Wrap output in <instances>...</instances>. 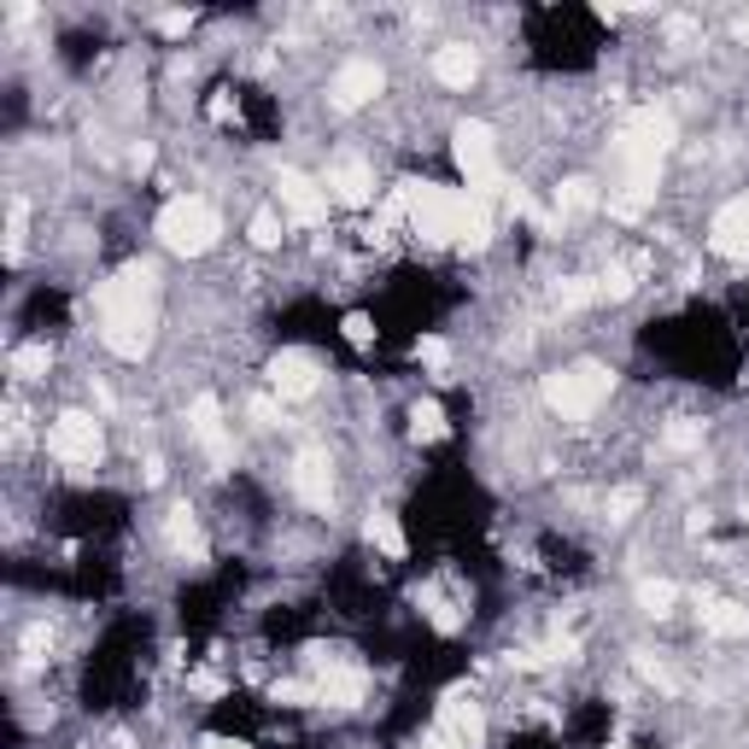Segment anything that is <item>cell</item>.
I'll return each mask as SVG.
<instances>
[{
	"instance_id": "7c38bea8",
	"label": "cell",
	"mask_w": 749,
	"mask_h": 749,
	"mask_svg": "<svg viewBox=\"0 0 749 749\" xmlns=\"http://www.w3.org/2000/svg\"><path fill=\"white\" fill-rule=\"evenodd\" d=\"M381 65H374V59H351V65H340V70H334V106H340V111H358V106H369L374 100V94H381Z\"/></svg>"
},
{
	"instance_id": "9a60e30c",
	"label": "cell",
	"mask_w": 749,
	"mask_h": 749,
	"mask_svg": "<svg viewBox=\"0 0 749 749\" xmlns=\"http://www.w3.org/2000/svg\"><path fill=\"white\" fill-rule=\"evenodd\" d=\"M439 732H452L463 749H480V738H486V715H480V703H468V697H445L439 703Z\"/></svg>"
},
{
	"instance_id": "603a6c76",
	"label": "cell",
	"mask_w": 749,
	"mask_h": 749,
	"mask_svg": "<svg viewBox=\"0 0 749 749\" xmlns=\"http://www.w3.org/2000/svg\"><path fill=\"white\" fill-rule=\"evenodd\" d=\"M673 604H680V586H673V579H644V586H639V609L655 615V621L673 615Z\"/></svg>"
},
{
	"instance_id": "ab89813d",
	"label": "cell",
	"mask_w": 749,
	"mask_h": 749,
	"mask_svg": "<svg viewBox=\"0 0 749 749\" xmlns=\"http://www.w3.org/2000/svg\"><path fill=\"white\" fill-rule=\"evenodd\" d=\"M47 644H53V639H47V627H35V632H30V639H24V650H30V655H42Z\"/></svg>"
},
{
	"instance_id": "ba28073f",
	"label": "cell",
	"mask_w": 749,
	"mask_h": 749,
	"mask_svg": "<svg viewBox=\"0 0 749 749\" xmlns=\"http://www.w3.org/2000/svg\"><path fill=\"white\" fill-rule=\"evenodd\" d=\"M293 492L298 503H311V510H328L334 503V463L323 445H305V452L293 457Z\"/></svg>"
},
{
	"instance_id": "60d3db41",
	"label": "cell",
	"mask_w": 749,
	"mask_h": 749,
	"mask_svg": "<svg viewBox=\"0 0 749 749\" xmlns=\"http://www.w3.org/2000/svg\"><path fill=\"white\" fill-rule=\"evenodd\" d=\"M199 749H252V743H240V738H205Z\"/></svg>"
},
{
	"instance_id": "d6986e66",
	"label": "cell",
	"mask_w": 749,
	"mask_h": 749,
	"mask_svg": "<svg viewBox=\"0 0 749 749\" xmlns=\"http://www.w3.org/2000/svg\"><path fill=\"white\" fill-rule=\"evenodd\" d=\"M457 240H463V247H486V240H492V211H486V199H480V194H463Z\"/></svg>"
},
{
	"instance_id": "f35d334b",
	"label": "cell",
	"mask_w": 749,
	"mask_h": 749,
	"mask_svg": "<svg viewBox=\"0 0 749 749\" xmlns=\"http://www.w3.org/2000/svg\"><path fill=\"white\" fill-rule=\"evenodd\" d=\"M422 749H463V743H457L452 732H439V726H434V732H427V743H422Z\"/></svg>"
},
{
	"instance_id": "6da1fadb",
	"label": "cell",
	"mask_w": 749,
	"mask_h": 749,
	"mask_svg": "<svg viewBox=\"0 0 749 749\" xmlns=\"http://www.w3.org/2000/svg\"><path fill=\"white\" fill-rule=\"evenodd\" d=\"M673 146V111L644 106L632 111L615 135V187H609V211L615 217H644V205L655 199V176H662V153Z\"/></svg>"
},
{
	"instance_id": "d4e9b609",
	"label": "cell",
	"mask_w": 749,
	"mask_h": 749,
	"mask_svg": "<svg viewBox=\"0 0 749 749\" xmlns=\"http://www.w3.org/2000/svg\"><path fill=\"white\" fill-rule=\"evenodd\" d=\"M662 452H673V457L703 452V427H697V422H673L667 434H662Z\"/></svg>"
},
{
	"instance_id": "f546056e",
	"label": "cell",
	"mask_w": 749,
	"mask_h": 749,
	"mask_svg": "<svg viewBox=\"0 0 749 749\" xmlns=\"http://www.w3.org/2000/svg\"><path fill=\"white\" fill-rule=\"evenodd\" d=\"M556 298H562V311H579V305H591V298H597V281H562Z\"/></svg>"
},
{
	"instance_id": "4dcf8cb0",
	"label": "cell",
	"mask_w": 749,
	"mask_h": 749,
	"mask_svg": "<svg viewBox=\"0 0 749 749\" xmlns=\"http://www.w3.org/2000/svg\"><path fill=\"white\" fill-rule=\"evenodd\" d=\"M639 503H644V492H639V486H621V492H609V503H604V510H609V521H627L632 510H639Z\"/></svg>"
},
{
	"instance_id": "f1b7e54d",
	"label": "cell",
	"mask_w": 749,
	"mask_h": 749,
	"mask_svg": "<svg viewBox=\"0 0 749 749\" xmlns=\"http://www.w3.org/2000/svg\"><path fill=\"white\" fill-rule=\"evenodd\" d=\"M422 609H427V621H434L439 632H457V609H452V604H445V597H439L434 586H427V591H422Z\"/></svg>"
},
{
	"instance_id": "2e32d148",
	"label": "cell",
	"mask_w": 749,
	"mask_h": 749,
	"mask_svg": "<svg viewBox=\"0 0 749 749\" xmlns=\"http://www.w3.org/2000/svg\"><path fill=\"white\" fill-rule=\"evenodd\" d=\"M328 199H340V205H369L374 199V171L363 159H340L328 171Z\"/></svg>"
},
{
	"instance_id": "ffe728a7",
	"label": "cell",
	"mask_w": 749,
	"mask_h": 749,
	"mask_svg": "<svg viewBox=\"0 0 749 749\" xmlns=\"http://www.w3.org/2000/svg\"><path fill=\"white\" fill-rule=\"evenodd\" d=\"M363 533H369V545L381 556H404V528H399V515H392V510H374L363 521Z\"/></svg>"
},
{
	"instance_id": "7a4b0ae2",
	"label": "cell",
	"mask_w": 749,
	"mask_h": 749,
	"mask_svg": "<svg viewBox=\"0 0 749 749\" xmlns=\"http://www.w3.org/2000/svg\"><path fill=\"white\" fill-rule=\"evenodd\" d=\"M159 328V270L153 264H123L100 287V340L118 358L141 363Z\"/></svg>"
},
{
	"instance_id": "8fae6325",
	"label": "cell",
	"mask_w": 749,
	"mask_h": 749,
	"mask_svg": "<svg viewBox=\"0 0 749 749\" xmlns=\"http://www.w3.org/2000/svg\"><path fill=\"white\" fill-rule=\"evenodd\" d=\"M323 662V673H316V697H323L328 708H358L363 703V691H369V680H363V667H351V662H340V655H316Z\"/></svg>"
},
{
	"instance_id": "74e56055",
	"label": "cell",
	"mask_w": 749,
	"mask_h": 749,
	"mask_svg": "<svg viewBox=\"0 0 749 749\" xmlns=\"http://www.w3.org/2000/svg\"><path fill=\"white\" fill-rule=\"evenodd\" d=\"M187 24H194V18H187V12H164V18H159V30H164V35H182Z\"/></svg>"
},
{
	"instance_id": "52a82bcc",
	"label": "cell",
	"mask_w": 749,
	"mask_h": 749,
	"mask_svg": "<svg viewBox=\"0 0 749 749\" xmlns=\"http://www.w3.org/2000/svg\"><path fill=\"white\" fill-rule=\"evenodd\" d=\"M47 452L59 463H70V468H94L106 457V434H100L94 416H83V410H65V416L47 427Z\"/></svg>"
},
{
	"instance_id": "3957f363",
	"label": "cell",
	"mask_w": 749,
	"mask_h": 749,
	"mask_svg": "<svg viewBox=\"0 0 749 749\" xmlns=\"http://www.w3.org/2000/svg\"><path fill=\"white\" fill-rule=\"evenodd\" d=\"M609 381H615V374L604 363H568V369L545 374V404L556 410L562 422H586L591 410L609 399Z\"/></svg>"
},
{
	"instance_id": "ac0fdd59",
	"label": "cell",
	"mask_w": 749,
	"mask_h": 749,
	"mask_svg": "<svg viewBox=\"0 0 749 749\" xmlns=\"http://www.w3.org/2000/svg\"><path fill=\"white\" fill-rule=\"evenodd\" d=\"M475 77H480V59H475V47L452 42V47H439V53H434V83H445V88H468Z\"/></svg>"
},
{
	"instance_id": "277c9868",
	"label": "cell",
	"mask_w": 749,
	"mask_h": 749,
	"mask_svg": "<svg viewBox=\"0 0 749 749\" xmlns=\"http://www.w3.org/2000/svg\"><path fill=\"white\" fill-rule=\"evenodd\" d=\"M217 235H222V222H217V211H211L205 199H171V205L159 211V240H164L171 252H182V258L211 252Z\"/></svg>"
},
{
	"instance_id": "8d00e7d4",
	"label": "cell",
	"mask_w": 749,
	"mask_h": 749,
	"mask_svg": "<svg viewBox=\"0 0 749 749\" xmlns=\"http://www.w3.org/2000/svg\"><path fill=\"white\" fill-rule=\"evenodd\" d=\"M416 358L434 363V369H445V340H416Z\"/></svg>"
},
{
	"instance_id": "b9f144b4",
	"label": "cell",
	"mask_w": 749,
	"mask_h": 749,
	"mask_svg": "<svg viewBox=\"0 0 749 749\" xmlns=\"http://www.w3.org/2000/svg\"><path fill=\"white\" fill-rule=\"evenodd\" d=\"M738 35H743V42H749V18H743V24H738Z\"/></svg>"
},
{
	"instance_id": "1f68e13d",
	"label": "cell",
	"mask_w": 749,
	"mask_h": 749,
	"mask_svg": "<svg viewBox=\"0 0 749 749\" xmlns=\"http://www.w3.org/2000/svg\"><path fill=\"white\" fill-rule=\"evenodd\" d=\"M252 240H258V247H281V217L275 211H258L252 217Z\"/></svg>"
},
{
	"instance_id": "cb8c5ba5",
	"label": "cell",
	"mask_w": 749,
	"mask_h": 749,
	"mask_svg": "<svg viewBox=\"0 0 749 749\" xmlns=\"http://www.w3.org/2000/svg\"><path fill=\"white\" fill-rule=\"evenodd\" d=\"M410 434H416V439H439V434H445V410H439L434 399L410 404Z\"/></svg>"
},
{
	"instance_id": "4fadbf2b",
	"label": "cell",
	"mask_w": 749,
	"mask_h": 749,
	"mask_svg": "<svg viewBox=\"0 0 749 749\" xmlns=\"http://www.w3.org/2000/svg\"><path fill=\"white\" fill-rule=\"evenodd\" d=\"M708 247L720 258H749V194L743 199H726L715 222H708Z\"/></svg>"
},
{
	"instance_id": "5bb4252c",
	"label": "cell",
	"mask_w": 749,
	"mask_h": 749,
	"mask_svg": "<svg viewBox=\"0 0 749 749\" xmlns=\"http://www.w3.org/2000/svg\"><path fill=\"white\" fill-rule=\"evenodd\" d=\"M270 381H275V392H281L287 404H298V399H311V392H316L323 369H316L311 351H281V358L270 363Z\"/></svg>"
},
{
	"instance_id": "5b68a950",
	"label": "cell",
	"mask_w": 749,
	"mask_h": 749,
	"mask_svg": "<svg viewBox=\"0 0 749 749\" xmlns=\"http://www.w3.org/2000/svg\"><path fill=\"white\" fill-rule=\"evenodd\" d=\"M404 217L410 229H416L422 240H457V222H463V194H452V187H434V182H404Z\"/></svg>"
},
{
	"instance_id": "d6a6232c",
	"label": "cell",
	"mask_w": 749,
	"mask_h": 749,
	"mask_svg": "<svg viewBox=\"0 0 749 749\" xmlns=\"http://www.w3.org/2000/svg\"><path fill=\"white\" fill-rule=\"evenodd\" d=\"M24 252V205L12 199V222H7V258Z\"/></svg>"
},
{
	"instance_id": "8992f818",
	"label": "cell",
	"mask_w": 749,
	"mask_h": 749,
	"mask_svg": "<svg viewBox=\"0 0 749 749\" xmlns=\"http://www.w3.org/2000/svg\"><path fill=\"white\" fill-rule=\"evenodd\" d=\"M452 153L463 164V176H468V194H503V171H498V141H492V129L486 123H457V135H452Z\"/></svg>"
},
{
	"instance_id": "44dd1931",
	"label": "cell",
	"mask_w": 749,
	"mask_h": 749,
	"mask_svg": "<svg viewBox=\"0 0 749 749\" xmlns=\"http://www.w3.org/2000/svg\"><path fill=\"white\" fill-rule=\"evenodd\" d=\"M703 627L715 632V639H743V632H749V609H738V604H708V609H703Z\"/></svg>"
},
{
	"instance_id": "4316f807",
	"label": "cell",
	"mask_w": 749,
	"mask_h": 749,
	"mask_svg": "<svg viewBox=\"0 0 749 749\" xmlns=\"http://www.w3.org/2000/svg\"><path fill=\"white\" fill-rule=\"evenodd\" d=\"M632 287H639V270L632 264H615L609 275H597V298H627Z\"/></svg>"
},
{
	"instance_id": "83f0119b",
	"label": "cell",
	"mask_w": 749,
	"mask_h": 749,
	"mask_svg": "<svg viewBox=\"0 0 749 749\" xmlns=\"http://www.w3.org/2000/svg\"><path fill=\"white\" fill-rule=\"evenodd\" d=\"M275 703L305 708V703H323V697H316V680H281V685H275Z\"/></svg>"
},
{
	"instance_id": "e575fe53",
	"label": "cell",
	"mask_w": 749,
	"mask_h": 749,
	"mask_svg": "<svg viewBox=\"0 0 749 749\" xmlns=\"http://www.w3.org/2000/svg\"><path fill=\"white\" fill-rule=\"evenodd\" d=\"M252 422L258 427H281V404L275 399H252Z\"/></svg>"
},
{
	"instance_id": "484cf974",
	"label": "cell",
	"mask_w": 749,
	"mask_h": 749,
	"mask_svg": "<svg viewBox=\"0 0 749 749\" xmlns=\"http://www.w3.org/2000/svg\"><path fill=\"white\" fill-rule=\"evenodd\" d=\"M47 363H53V351H47V346H18V351H12V369L24 374V381H42Z\"/></svg>"
},
{
	"instance_id": "836d02e7",
	"label": "cell",
	"mask_w": 749,
	"mask_h": 749,
	"mask_svg": "<svg viewBox=\"0 0 749 749\" xmlns=\"http://www.w3.org/2000/svg\"><path fill=\"white\" fill-rule=\"evenodd\" d=\"M639 673H644V680H650L655 691H673V673H667L662 662H650V655H639Z\"/></svg>"
},
{
	"instance_id": "7402d4cb",
	"label": "cell",
	"mask_w": 749,
	"mask_h": 749,
	"mask_svg": "<svg viewBox=\"0 0 749 749\" xmlns=\"http://www.w3.org/2000/svg\"><path fill=\"white\" fill-rule=\"evenodd\" d=\"M597 205V182H586V176H568L556 187V211L562 217H579V211H591Z\"/></svg>"
},
{
	"instance_id": "30bf717a",
	"label": "cell",
	"mask_w": 749,
	"mask_h": 749,
	"mask_svg": "<svg viewBox=\"0 0 749 749\" xmlns=\"http://www.w3.org/2000/svg\"><path fill=\"white\" fill-rule=\"evenodd\" d=\"M275 194H281V211H287L293 222H323L328 217V187L311 182L305 171H281Z\"/></svg>"
},
{
	"instance_id": "d590c367",
	"label": "cell",
	"mask_w": 749,
	"mask_h": 749,
	"mask_svg": "<svg viewBox=\"0 0 749 749\" xmlns=\"http://www.w3.org/2000/svg\"><path fill=\"white\" fill-rule=\"evenodd\" d=\"M346 340H351V346H369V340H374L369 316H346Z\"/></svg>"
},
{
	"instance_id": "e0dca14e",
	"label": "cell",
	"mask_w": 749,
	"mask_h": 749,
	"mask_svg": "<svg viewBox=\"0 0 749 749\" xmlns=\"http://www.w3.org/2000/svg\"><path fill=\"white\" fill-rule=\"evenodd\" d=\"M164 539H171V551L187 556V562H205V556H211V545H205V533H199V521H194V510H187V503H176V510L164 515Z\"/></svg>"
},
{
	"instance_id": "9c48e42d",
	"label": "cell",
	"mask_w": 749,
	"mask_h": 749,
	"mask_svg": "<svg viewBox=\"0 0 749 749\" xmlns=\"http://www.w3.org/2000/svg\"><path fill=\"white\" fill-rule=\"evenodd\" d=\"M187 422H194V439H199V452L211 457V468H235V434L222 427V410H217V399H194V410H187Z\"/></svg>"
}]
</instances>
